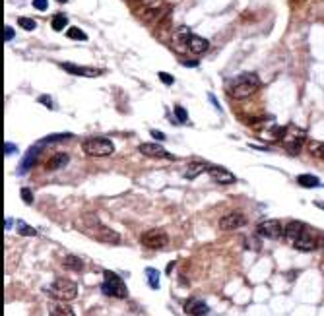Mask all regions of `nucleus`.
Here are the masks:
<instances>
[{"label":"nucleus","instance_id":"34","mask_svg":"<svg viewBox=\"0 0 324 316\" xmlns=\"http://www.w3.org/2000/svg\"><path fill=\"white\" fill-rule=\"evenodd\" d=\"M160 79H162L165 85H173L175 83V78L171 74H167V72H160Z\"/></svg>","mask_w":324,"mask_h":316},{"label":"nucleus","instance_id":"23","mask_svg":"<svg viewBox=\"0 0 324 316\" xmlns=\"http://www.w3.org/2000/svg\"><path fill=\"white\" fill-rule=\"evenodd\" d=\"M62 266L66 270H72V272H81L83 270V260L78 258V256H64Z\"/></svg>","mask_w":324,"mask_h":316},{"label":"nucleus","instance_id":"15","mask_svg":"<svg viewBox=\"0 0 324 316\" xmlns=\"http://www.w3.org/2000/svg\"><path fill=\"white\" fill-rule=\"evenodd\" d=\"M305 229H307L305 223H301V221H289L284 227V238L289 244H293L297 238L301 237V233H303Z\"/></svg>","mask_w":324,"mask_h":316},{"label":"nucleus","instance_id":"28","mask_svg":"<svg viewBox=\"0 0 324 316\" xmlns=\"http://www.w3.org/2000/svg\"><path fill=\"white\" fill-rule=\"evenodd\" d=\"M66 35L74 41H87V35L81 31L80 27H70V29L66 31Z\"/></svg>","mask_w":324,"mask_h":316},{"label":"nucleus","instance_id":"38","mask_svg":"<svg viewBox=\"0 0 324 316\" xmlns=\"http://www.w3.org/2000/svg\"><path fill=\"white\" fill-rule=\"evenodd\" d=\"M150 134H152L156 140H160V142H163V140H165V134H163V132H160V130H152Z\"/></svg>","mask_w":324,"mask_h":316},{"label":"nucleus","instance_id":"12","mask_svg":"<svg viewBox=\"0 0 324 316\" xmlns=\"http://www.w3.org/2000/svg\"><path fill=\"white\" fill-rule=\"evenodd\" d=\"M291 246H293L295 250H301V252H313V250L319 246V242H317V237L313 235V231L307 227V229L301 233V237L297 238Z\"/></svg>","mask_w":324,"mask_h":316},{"label":"nucleus","instance_id":"22","mask_svg":"<svg viewBox=\"0 0 324 316\" xmlns=\"http://www.w3.org/2000/svg\"><path fill=\"white\" fill-rule=\"evenodd\" d=\"M190 37H192L190 29H189L187 26H181V27L175 31V45H177V47L187 45V49H189V39H190Z\"/></svg>","mask_w":324,"mask_h":316},{"label":"nucleus","instance_id":"16","mask_svg":"<svg viewBox=\"0 0 324 316\" xmlns=\"http://www.w3.org/2000/svg\"><path fill=\"white\" fill-rule=\"evenodd\" d=\"M185 313L190 316H208L210 307L204 303L202 299H189L185 305Z\"/></svg>","mask_w":324,"mask_h":316},{"label":"nucleus","instance_id":"9","mask_svg":"<svg viewBox=\"0 0 324 316\" xmlns=\"http://www.w3.org/2000/svg\"><path fill=\"white\" fill-rule=\"evenodd\" d=\"M60 68L68 74H74V76H83V78H97L103 74V70L99 68H91V66H80V64H74V62H60Z\"/></svg>","mask_w":324,"mask_h":316},{"label":"nucleus","instance_id":"26","mask_svg":"<svg viewBox=\"0 0 324 316\" xmlns=\"http://www.w3.org/2000/svg\"><path fill=\"white\" fill-rule=\"evenodd\" d=\"M53 29L54 31H62L66 26H68V18H66V14H56L54 18H53Z\"/></svg>","mask_w":324,"mask_h":316},{"label":"nucleus","instance_id":"40","mask_svg":"<svg viewBox=\"0 0 324 316\" xmlns=\"http://www.w3.org/2000/svg\"><path fill=\"white\" fill-rule=\"evenodd\" d=\"M58 2H66V0H58Z\"/></svg>","mask_w":324,"mask_h":316},{"label":"nucleus","instance_id":"30","mask_svg":"<svg viewBox=\"0 0 324 316\" xmlns=\"http://www.w3.org/2000/svg\"><path fill=\"white\" fill-rule=\"evenodd\" d=\"M175 115H177V120L179 122H187L189 120V113H187V109L185 107H181V105H175Z\"/></svg>","mask_w":324,"mask_h":316},{"label":"nucleus","instance_id":"20","mask_svg":"<svg viewBox=\"0 0 324 316\" xmlns=\"http://www.w3.org/2000/svg\"><path fill=\"white\" fill-rule=\"evenodd\" d=\"M297 184L299 186H303V188H317V186H321V179L319 177H315V175H299L297 177Z\"/></svg>","mask_w":324,"mask_h":316},{"label":"nucleus","instance_id":"13","mask_svg":"<svg viewBox=\"0 0 324 316\" xmlns=\"http://www.w3.org/2000/svg\"><path fill=\"white\" fill-rule=\"evenodd\" d=\"M305 138H307V134H305L303 130H295L293 134H287V132H285L284 144H285V148H287V152H289V154H299L301 148H303Z\"/></svg>","mask_w":324,"mask_h":316},{"label":"nucleus","instance_id":"19","mask_svg":"<svg viewBox=\"0 0 324 316\" xmlns=\"http://www.w3.org/2000/svg\"><path fill=\"white\" fill-rule=\"evenodd\" d=\"M206 169H208V163H190L189 169L183 173V177H185L187 181H194V179H196L200 173H204Z\"/></svg>","mask_w":324,"mask_h":316},{"label":"nucleus","instance_id":"10","mask_svg":"<svg viewBox=\"0 0 324 316\" xmlns=\"http://www.w3.org/2000/svg\"><path fill=\"white\" fill-rule=\"evenodd\" d=\"M140 154L146 156V158H154V159H177L175 156H171L162 144H156V142H146V144H140Z\"/></svg>","mask_w":324,"mask_h":316},{"label":"nucleus","instance_id":"29","mask_svg":"<svg viewBox=\"0 0 324 316\" xmlns=\"http://www.w3.org/2000/svg\"><path fill=\"white\" fill-rule=\"evenodd\" d=\"M18 24H20V27H24L26 31H33V29L37 27V22L31 20V18H20Z\"/></svg>","mask_w":324,"mask_h":316},{"label":"nucleus","instance_id":"18","mask_svg":"<svg viewBox=\"0 0 324 316\" xmlns=\"http://www.w3.org/2000/svg\"><path fill=\"white\" fill-rule=\"evenodd\" d=\"M68 161H70V156H68V154H56V156H53V158L47 161V169H49V171L62 169L64 165H68Z\"/></svg>","mask_w":324,"mask_h":316},{"label":"nucleus","instance_id":"37","mask_svg":"<svg viewBox=\"0 0 324 316\" xmlns=\"http://www.w3.org/2000/svg\"><path fill=\"white\" fill-rule=\"evenodd\" d=\"M12 39H14V29H12L10 26H6V27H4V41L8 43V41H12Z\"/></svg>","mask_w":324,"mask_h":316},{"label":"nucleus","instance_id":"39","mask_svg":"<svg viewBox=\"0 0 324 316\" xmlns=\"http://www.w3.org/2000/svg\"><path fill=\"white\" fill-rule=\"evenodd\" d=\"M317 206H319V208H323V210H324V202H317Z\"/></svg>","mask_w":324,"mask_h":316},{"label":"nucleus","instance_id":"17","mask_svg":"<svg viewBox=\"0 0 324 316\" xmlns=\"http://www.w3.org/2000/svg\"><path fill=\"white\" fill-rule=\"evenodd\" d=\"M210 49V41L200 37V35H192L190 39H189V51H192V53H196V54H202Z\"/></svg>","mask_w":324,"mask_h":316},{"label":"nucleus","instance_id":"7","mask_svg":"<svg viewBox=\"0 0 324 316\" xmlns=\"http://www.w3.org/2000/svg\"><path fill=\"white\" fill-rule=\"evenodd\" d=\"M256 233L262 238H270V240H278L284 237V225L280 219H266L262 223H258Z\"/></svg>","mask_w":324,"mask_h":316},{"label":"nucleus","instance_id":"36","mask_svg":"<svg viewBox=\"0 0 324 316\" xmlns=\"http://www.w3.org/2000/svg\"><path fill=\"white\" fill-rule=\"evenodd\" d=\"M14 152H16V146H14L12 142H6V144H4V156H12Z\"/></svg>","mask_w":324,"mask_h":316},{"label":"nucleus","instance_id":"1","mask_svg":"<svg viewBox=\"0 0 324 316\" xmlns=\"http://www.w3.org/2000/svg\"><path fill=\"white\" fill-rule=\"evenodd\" d=\"M260 87V78L254 72H243L227 81V93L233 99H246Z\"/></svg>","mask_w":324,"mask_h":316},{"label":"nucleus","instance_id":"35","mask_svg":"<svg viewBox=\"0 0 324 316\" xmlns=\"http://www.w3.org/2000/svg\"><path fill=\"white\" fill-rule=\"evenodd\" d=\"M49 6V0H33V8L39 10V12H45Z\"/></svg>","mask_w":324,"mask_h":316},{"label":"nucleus","instance_id":"6","mask_svg":"<svg viewBox=\"0 0 324 316\" xmlns=\"http://www.w3.org/2000/svg\"><path fill=\"white\" fill-rule=\"evenodd\" d=\"M140 242H142L146 248H150V250H160V248H165V246H167L169 237H167V233H165L163 229H150V231H146V233L140 237Z\"/></svg>","mask_w":324,"mask_h":316},{"label":"nucleus","instance_id":"24","mask_svg":"<svg viewBox=\"0 0 324 316\" xmlns=\"http://www.w3.org/2000/svg\"><path fill=\"white\" fill-rule=\"evenodd\" d=\"M49 316H76V315H74L72 307H68V305H54L51 309Z\"/></svg>","mask_w":324,"mask_h":316},{"label":"nucleus","instance_id":"5","mask_svg":"<svg viewBox=\"0 0 324 316\" xmlns=\"http://www.w3.org/2000/svg\"><path fill=\"white\" fill-rule=\"evenodd\" d=\"M83 229H85L91 237L101 240V242H107V244H119V242H121V235H119L117 231H113V229L101 225L99 219H93V225H91V227H83Z\"/></svg>","mask_w":324,"mask_h":316},{"label":"nucleus","instance_id":"31","mask_svg":"<svg viewBox=\"0 0 324 316\" xmlns=\"http://www.w3.org/2000/svg\"><path fill=\"white\" fill-rule=\"evenodd\" d=\"M22 198H24V202H26V204H33V194H31V188L24 186V188H22Z\"/></svg>","mask_w":324,"mask_h":316},{"label":"nucleus","instance_id":"4","mask_svg":"<svg viewBox=\"0 0 324 316\" xmlns=\"http://www.w3.org/2000/svg\"><path fill=\"white\" fill-rule=\"evenodd\" d=\"M101 291L107 297H115V299H126L128 297V289L124 285V281L121 279L119 274L107 270L103 274V283H101Z\"/></svg>","mask_w":324,"mask_h":316},{"label":"nucleus","instance_id":"14","mask_svg":"<svg viewBox=\"0 0 324 316\" xmlns=\"http://www.w3.org/2000/svg\"><path fill=\"white\" fill-rule=\"evenodd\" d=\"M39 148L41 146L37 144V146H31V148L26 152V156H24L20 167H18V175H27V173H29V169L35 165V161L39 158V152H41Z\"/></svg>","mask_w":324,"mask_h":316},{"label":"nucleus","instance_id":"11","mask_svg":"<svg viewBox=\"0 0 324 316\" xmlns=\"http://www.w3.org/2000/svg\"><path fill=\"white\" fill-rule=\"evenodd\" d=\"M244 225H246V217L241 211H229L219 219V229H223V231H233V229H239Z\"/></svg>","mask_w":324,"mask_h":316},{"label":"nucleus","instance_id":"33","mask_svg":"<svg viewBox=\"0 0 324 316\" xmlns=\"http://www.w3.org/2000/svg\"><path fill=\"white\" fill-rule=\"evenodd\" d=\"M39 103L41 105H45L47 109H54V101H53V97H49V95H41Z\"/></svg>","mask_w":324,"mask_h":316},{"label":"nucleus","instance_id":"25","mask_svg":"<svg viewBox=\"0 0 324 316\" xmlns=\"http://www.w3.org/2000/svg\"><path fill=\"white\" fill-rule=\"evenodd\" d=\"M146 277H148V283L152 289H160V272L156 268H148L146 270Z\"/></svg>","mask_w":324,"mask_h":316},{"label":"nucleus","instance_id":"27","mask_svg":"<svg viewBox=\"0 0 324 316\" xmlns=\"http://www.w3.org/2000/svg\"><path fill=\"white\" fill-rule=\"evenodd\" d=\"M16 227H18V233L24 235V237H35V235H37V231H35L33 227H29L26 221H18Z\"/></svg>","mask_w":324,"mask_h":316},{"label":"nucleus","instance_id":"3","mask_svg":"<svg viewBox=\"0 0 324 316\" xmlns=\"http://www.w3.org/2000/svg\"><path fill=\"white\" fill-rule=\"evenodd\" d=\"M49 291V295L53 297V299H56V301H72V299H76V295H78V285L72 281V279H66V277H58V279H54L53 283H51V287L47 289Z\"/></svg>","mask_w":324,"mask_h":316},{"label":"nucleus","instance_id":"21","mask_svg":"<svg viewBox=\"0 0 324 316\" xmlns=\"http://www.w3.org/2000/svg\"><path fill=\"white\" fill-rule=\"evenodd\" d=\"M74 134L72 132H60V134H51V136H45L39 142V146H47V144H58V142H66L70 140Z\"/></svg>","mask_w":324,"mask_h":316},{"label":"nucleus","instance_id":"8","mask_svg":"<svg viewBox=\"0 0 324 316\" xmlns=\"http://www.w3.org/2000/svg\"><path fill=\"white\" fill-rule=\"evenodd\" d=\"M206 171L212 177V181H216L217 184H233V183H237V177L229 169H225L221 165H210L208 163V169Z\"/></svg>","mask_w":324,"mask_h":316},{"label":"nucleus","instance_id":"2","mask_svg":"<svg viewBox=\"0 0 324 316\" xmlns=\"http://www.w3.org/2000/svg\"><path fill=\"white\" fill-rule=\"evenodd\" d=\"M83 152L85 156L89 158H107L115 152V144L109 140V138H103V136H91L83 142Z\"/></svg>","mask_w":324,"mask_h":316},{"label":"nucleus","instance_id":"32","mask_svg":"<svg viewBox=\"0 0 324 316\" xmlns=\"http://www.w3.org/2000/svg\"><path fill=\"white\" fill-rule=\"evenodd\" d=\"M317 158L324 159V142H321V144H313V150H311Z\"/></svg>","mask_w":324,"mask_h":316}]
</instances>
